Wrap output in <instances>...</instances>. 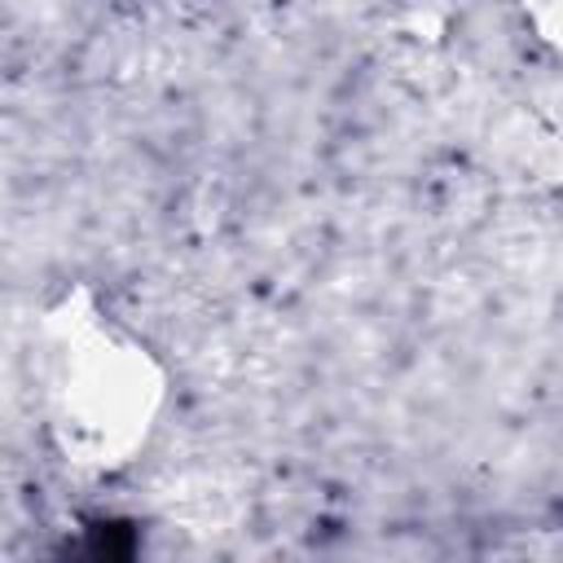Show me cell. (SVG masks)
Listing matches in <instances>:
<instances>
[{
	"mask_svg": "<svg viewBox=\"0 0 563 563\" xmlns=\"http://www.w3.org/2000/svg\"><path fill=\"white\" fill-rule=\"evenodd\" d=\"M44 440L79 475H119L154 440L167 409V365L88 286L57 295L31 339Z\"/></svg>",
	"mask_w": 563,
	"mask_h": 563,
	"instance_id": "cell-1",
	"label": "cell"
}]
</instances>
